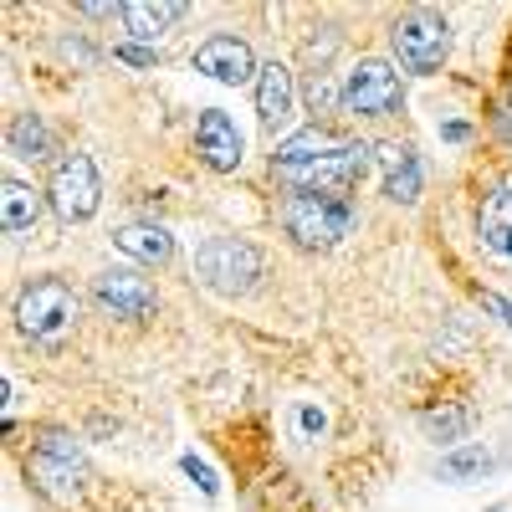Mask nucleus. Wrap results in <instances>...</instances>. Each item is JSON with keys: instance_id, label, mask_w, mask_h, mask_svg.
<instances>
[{"instance_id": "f257e3e1", "label": "nucleus", "mask_w": 512, "mask_h": 512, "mask_svg": "<svg viewBox=\"0 0 512 512\" xmlns=\"http://www.w3.org/2000/svg\"><path fill=\"white\" fill-rule=\"evenodd\" d=\"M282 226L297 246L328 251L354 231V200L333 190H292L282 205Z\"/></svg>"}, {"instance_id": "f03ea898", "label": "nucleus", "mask_w": 512, "mask_h": 512, "mask_svg": "<svg viewBox=\"0 0 512 512\" xmlns=\"http://www.w3.org/2000/svg\"><path fill=\"white\" fill-rule=\"evenodd\" d=\"M195 277H200V287L221 292V297H241L262 277V251L236 241V236H210L195 251Z\"/></svg>"}, {"instance_id": "7ed1b4c3", "label": "nucleus", "mask_w": 512, "mask_h": 512, "mask_svg": "<svg viewBox=\"0 0 512 512\" xmlns=\"http://www.w3.org/2000/svg\"><path fill=\"white\" fill-rule=\"evenodd\" d=\"M16 323H21V333L41 338V344H52V338H62L77 323V292L62 277L26 282L21 297H16Z\"/></svg>"}, {"instance_id": "20e7f679", "label": "nucleus", "mask_w": 512, "mask_h": 512, "mask_svg": "<svg viewBox=\"0 0 512 512\" xmlns=\"http://www.w3.org/2000/svg\"><path fill=\"white\" fill-rule=\"evenodd\" d=\"M82 472H88V461H82V446L62 431L52 436H41L36 451L26 456V477L36 482L41 497H52V502H77L82 492Z\"/></svg>"}, {"instance_id": "39448f33", "label": "nucleus", "mask_w": 512, "mask_h": 512, "mask_svg": "<svg viewBox=\"0 0 512 512\" xmlns=\"http://www.w3.org/2000/svg\"><path fill=\"white\" fill-rule=\"evenodd\" d=\"M390 41H395V57H400L405 72L431 77V72H441V62H446V52H451V26H446V16H436V11H410V16L395 21Z\"/></svg>"}, {"instance_id": "423d86ee", "label": "nucleus", "mask_w": 512, "mask_h": 512, "mask_svg": "<svg viewBox=\"0 0 512 512\" xmlns=\"http://www.w3.org/2000/svg\"><path fill=\"white\" fill-rule=\"evenodd\" d=\"M338 103H344V113H359V118H390L405 103V88L390 62H359L344 77V88H338Z\"/></svg>"}, {"instance_id": "0eeeda50", "label": "nucleus", "mask_w": 512, "mask_h": 512, "mask_svg": "<svg viewBox=\"0 0 512 512\" xmlns=\"http://www.w3.org/2000/svg\"><path fill=\"white\" fill-rule=\"evenodd\" d=\"M47 195H52V210H57L62 221H88L93 210H98V200H103L98 164H93L88 154H67V159H57Z\"/></svg>"}, {"instance_id": "6e6552de", "label": "nucleus", "mask_w": 512, "mask_h": 512, "mask_svg": "<svg viewBox=\"0 0 512 512\" xmlns=\"http://www.w3.org/2000/svg\"><path fill=\"white\" fill-rule=\"evenodd\" d=\"M93 297H98V308L123 318V323H139L154 313V282L139 272V267H108L93 277Z\"/></svg>"}, {"instance_id": "1a4fd4ad", "label": "nucleus", "mask_w": 512, "mask_h": 512, "mask_svg": "<svg viewBox=\"0 0 512 512\" xmlns=\"http://www.w3.org/2000/svg\"><path fill=\"white\" fill-rule=\"evenodd\" d=\"M374 164V149L369 144H338L328 159H318L313 169H303V175H292L297 190H333V195H349Z\"/></svg>"}, {"instance_id": "9d476101", "label": "nucleus", "mask_w": 512, "mask_h": 512, "mask_svg": "<svg viewBox=\"0 0 512 512\" xmlns=\"http://www.w3.org/2000/svg\"><path fill=\"white\" fill-rule=\"evenodd\" d=\"M195 154L216 169V175H231V169L241 164L246 154V139H241V128L226 108H205L200 123H195Z\"/></svg>"}, {"instance_id": "9b49d317", "label": "nucleus", "mask_w": 512, "mask_h": 512, "mask_svg": "<svg viewBox=\"0 0 512 512\" xmlns=\"http://www.w3.org/2000/svg\"><path fill=\"white\" fill-rule=\"evenodd\" d=\"M195 72L226 82V88H241V82H251V72H262V67L251 62V47L241 36H210L195 52Z\"/></svg>"}, {"instance_id": "f8f14e48", "label": "nucleus", "mask_w": 512, "mask_h": 512, "mask_svg": "<svg viewBox=\"0 0 512 512\" xmlns=\"http://www.w3.org/2000/svg\"><path fill=\"white\" fill-rule=\"evenodd\" d=\"M297 108V88H292V72L282 62H267L262 72H256V118H262L267 134H277V128L292 118Z\"/></svg>"}, {"instance_id": "ddd939ff", "label": "nucleus", "mask_w": 512, "mask_h": 512, "mask_svg": "<svg viewBox=\"0 0 512 512\" xmlns=\"http://www.w3.org/2000/svg\"><path fill=\"white\" fill-rule=\"evenodd\" d=\"M118 16H123L128 36H134L139 47H144V41L164 36L169 26L185 16V0H128V6H118Z\"/></svg>"}, {"instance_id": "4468645a", "label": "nucleus", "mask_w": 512, "mask_h": 512, "mask_svg": "<svg viewBox=\"0 0 512 512\" xmlns=\"http://www.w3.org/2000/svg\"><path fill=\"white\" fill-rule=\"evenodd\" d=\"M338 149V139L328 134V128H303V134H292V139H282L277 144V154H272V164L282 169V175H303V169H313L318 159H328Z\"/></svg>"}, {"instance_id": "2eb2a0df", "label": "nucleus", "mask_w": 512, "mask_h": 512, "mask_svg": "<svg viewBox=\"0 0 512 512\" xmlns=\"http://www.w3.org/2000/svg\"><path fill=\"white\" fill-rule=\"evenodd\" d=\"M113 241H118L123 256H134L139 267H159V262L175 256V236H169L164 226H123Z\"/></svg>"}, {"instance_id": "dca6fc26", "label": "nucleus", "mask_w": 512, "mask_h": 512, "mask_svg": "<svg viewBox=\"0 0 512 512\" xmlns=\"http://www.w3.org/2000/svg\"><path fill=\"white\" fill-rule=\"evenodd\" d=\"M379 159H384V195L410 205V200L420 195V159H415L405 144H384Z\"/></svg>"}, {"instance_id": "f3484780", "label": "nucleus", "mask_w": 512, "mask_h": 512, "mask_svg": "<svg viewBox=\"0 0 512 512\" xmlns=\"http://www.w3.org/2000/svg\"><path fill=\"white\" fill-rule=\"evenodd\" d=\"M477 231H482V246H487L492 256H507V262H512V190L487 195Z\"/></svg>"}, {"instance_id": "a211bd4d", "label": "nucleus", "mask_w": 512, "mask_h": 512, "mask_svg": "<svg viewBox=\"0 0 512 512\" xmlns=\"http://www.w3.org/2000/svg\"><path fill=\"white\" fill-rule=\"evenodd\" d=\"M36 216H41V195L26 180L11 175L6 185H0V226H6L11 236H21V231L36 226Z\"/></svg>"}, {"instance_id": "6ab92c4d", "label": "nucleus", "mask_w": 512, "mask_h": 512, "mask_svg": "<svg viewBox=\"0 0 512 512\" xmlns=\"http://www.w3.org/2000/svg\"><path fill=\"white\" fill-rule=\"evenodd\" d=\"M6 149L16 159H47L52 154V134H47V123H41L36 113H21L11 123V134H6Z\"/></svg>"}, {"instance_id": "aec40b11", "label": "nucleus", "mask_w": 512, "mask_h": 512, "mask_svg": "<svg viewBox=\"0 0 512 512\" xmlns=\"http://www.w3.org/2000/svg\"><path fill=\"white\" fill-rule=\"evenodd\" d=\"M487 472H492V456H487L482 446H456V451L441 456V477H446V482H477V477H487Z\"/></svg>"}, {"instance_id": "412c9836", "label": "nucleus", "mask_w": 512, "mask_h": 512, "mask_svg": "<svg viewBox=\"0 0 512 512\" xmlns=\"http://www.w3.org/2000/svg\"><path fill=\"white\" fill-rule=\"evenodd\" d=\"M425 436H436V441H461L466 436V425H472V415H466L461 405H441V410H425Z\"/></svg>"}, {"instance_id": "4be33fe9", "label": "nucleus", "mask_w": 512, "mask_h": 512, "mask_svg": "<svg viewBox=\"0 0 512 512\" xmlns=\"http://www.w3.org/2000/svg\"><path fill=\"white\" fill-rule=\"evenodd\" d=\"M180 472H185V477H190V482H195V487H200L205 497H216V492H221V477L210 472V466H205V461H200L195 451H185V456H180Z\"/></svg>"}, {"instance_id": "5701e85b", "label": "nucleus", "mask_w": 512, "mask_h": 512, "mask_svg": "<svg viewBox=\"0 0 512 512\" xmlns=\"http://www.w3.org/2000/svg\"><path fill=\"white\" fill-rule=\"evenodd\" d=\"M328 431V415L318 410V405H297V436L303 441H318Z\"/></svg>"}, {"instance_id": "b1692460", "label": "nucleus", "mask_w": 512, "mask_h": 512, "mask_svg": "<svg viewBox=\"0 0 512 512\" xmlns=\"http://www.w3.org/2000/svg\"><path fill=\"white\" fill-rule=\"evenodd\" d=\"M113 57L128 62V67H154V62H159V52H154V47H139V41H123V47H113Z\"/></svg>"}, {"instance_id": "393cba45", "label": "nucleus", "mask_w": 512, "mask_h": 512, "mask_svg": "<svg viewBox=\"0 0 512 512\" xmlns=\"http://www.w3.org/2000/svg\"><path fill=\"white\" fill-rule=\"evenodd\" d=\"M441 139H446V144H466V139H472V128H466V123H446Z\"/></svg>"}, {"instance_id": "a878e982", "label": "nucleus", "mask_w": 512, "mask_h": 512, "mask_svg": "<svg viewBox=\"0 0 512 512\" xmlns=\"http://www.w3.org/2000/svg\"><path fill=\"white\" fill-rule=\"evenodd\" d=\"M497 313L507 318V328H512V303H497Z\"/></svg>"}]
</instances>
